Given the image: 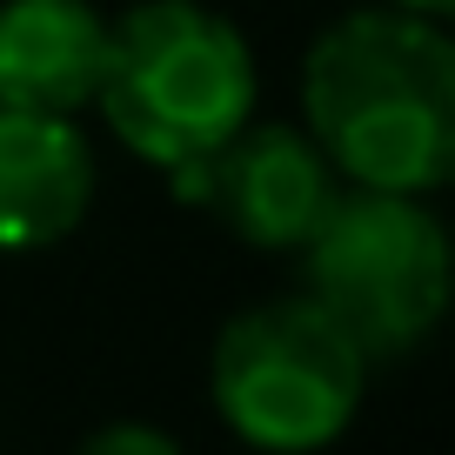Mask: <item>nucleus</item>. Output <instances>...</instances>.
I'll return each mask as SVG.
<instances>
[{
  "mask_svg": "<svg viewBox=\"0 0 455 455\" xmlns=\"http://www.w3.org/2000/svg\"><path fill=\"white\" fill-rule=\"evenodd\" d=\"M301 128L348 188L435 195L455 174L449 14L362 0L301 54Z\"/></svg>",
  "mask_w": 455,
  "mask_h": 455,
  "instance_id": "nucleus-1",
  "label": "nucleus"
},
{
  "mask_svg": "<svg viewBox=\"0 0 455 455\" xmlns=\"http://www.w3.org/2000/svg\"><path fill=\"white\" fill-rule=\"evenodd\" d=\"M255 47L208 0H134L108 20L94 114L148 168L174 174L214 155L242 121H255Z\"/></svg>",
  "mask_w": 455,
  "mask_h": 455,
  "instance_id": "nucleus-2",
  "label": "nucleus"
},
{
  "mask_svg": "<svg viewBox=\"0 0 455 455\" xmlns=\"http://www.w3.org/2000/svg\"><path fill=\"white\" fill-rule=\"evenodd\" d=\"M375 362L301 288L228 315L208 355V395L235 442L261 455H322L362 415Z\"/></svg>",
  "mask_w": 455,
  "mask_h": 455,
  "instance_id": "nucleus-3",
  "label": "nucleus"
},
{
  "mask_svg": "<svg viewBox=\"0 0 455 455\" xmlns=\"http://www.w3.org/2000/svg\"><path fill=\"white\" fill-rule=\"evenodd\" d=\"M308 295L335 315L369 362L415 355L449 315V228L428 195L341 188L301 242Z\"/></svg>",
  "mask_w": 455,
  "mask_h": 455,
  "instance_id": "nucleus-4",
  "label": "nucleus"
},
{
  "mask_svg": "<svg viewBox=\"0 0 455 455\" xmlns=\"http://www.w3.org/2000/svg\"><path fill=\"white\" fill-rule=\"evenodd\" d=\"M168 181L174 201L208 208L235 242L261 248V255H301V242L348 188L315 148V134L295 121H242L214 155L174 168Z\"/></svg>",
  "mask_w": 455,
  "mask_h": 455,
  "instance_id": "nucleus-5",
  "label": "nucleus"
},
{
  "mask_svg": "<svg viewBox=\"0 0 455 455\" xmlns=\"http://www.w3.org/2000/svg\"><path fill=\"white\" fill-rule=\"evenodd\" d=\"M94 208V141L74 114L0 108V255L60 248Z\"/></svg>",
  "mask_w": 455,
  "mask_h": 455,
  "instance_id": "nucleus-6",
  "label": "nucleus"
},
{
  "mask_svg": "<svg viewBox=\"0 0 455 455\" xmlns=\"http://www.w3.org/2000/svg\"><path fill=\"white\" fill-rule=\"evenodd\" d=\"M108 68V14L94 0H0V108H94Z\"/></svg>",
  "mask_w": 455,
  "mask_h": 455,
  "instance_id": "nucleus-7",
  "label": "nucleus"
},
{
  "mask_svg": "<svg viewBox=\"0 0 455 455\" xmlns=\"http://www.w3.org/2000/svg\"><path fill=\"white\" fill-rule=\"evenodd\" d=\"M74 455H188V449L168 435V428H155V422H108V428H94Z\"/></svg>",
  "mask_w": 455,
  "mask_h": 455,
  "instance_id": "nucleus-8",
  "label": "nucleus"
},
{
  "mask_svg": "<svg viewBox=\"0 0 455 455\" xmlns=\"http://www.w3.org/2000/svg\"><path fill=\"white\" fill-rule=\"evenodd\" d=\"M395 7H415V14H449L455 0H395Z\"/></svg>",
  "mask_w": 455,
  "mask_h": 455,
  "instance_id": "nucleus-9",
  "label": "nucleus"
}]
</instances>
